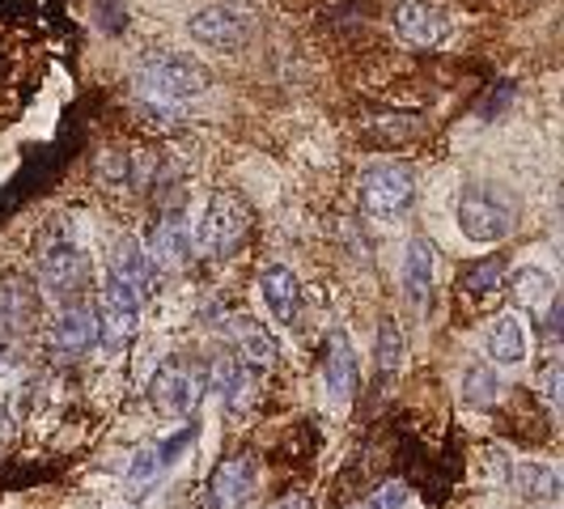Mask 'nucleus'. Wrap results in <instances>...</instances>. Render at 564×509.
<instances>
[{
    "instance_id": "nucleus-11",
    "label": "nucleus",
    "mask_w": 564,
    "mask_h": 509,
    "mask_svg": "<svg viewBox=\"0 0 564 509\" xmlns=\"http://www.w3.org/2000/svg\"><path fill=\"white\" fill-rule=\"evenodd\" d=\"M254 458L251 454H234L226 463L213 467L208 476V509H247L254 497Z\"/></svg>"
},
{
    "instance_id": "nucleus-19",
    "label": "nucleus",
    "mask_w": 564,
    "mask_h": 509,
    "mask_svg": "<svg viewBox=\"0 0 564 509\" xmlns=\"http://www.w3.org/2000/svg\"><path fill=\"white\" fill-rule=\"evenodd\" d=\"M484 353L492 357V366H522L527 361V332L513 314H497L488 336H484Z\"/></svg>"
},
{
    "instance_id": "nucleus-23",
    "label": "nucleus",
    "mask_w": 564,
    "mask_h": 509,
    "mask_svg": "<svg viewBox=\"0 0 564 509\" xmlns=\"http://www.w3.org/2000/svg\"><path fill=\"white\" fill-rule=\"evenodd\" d=\"M501 373L497 366H471L463 373V399L471 403V408H492L497 399H501Z\"/></svg>"
},
{
    "instance_id": "nucleus-25",
    "label": "nucleus",
    "mask_w": 564,
    "mask_h": 509,
    "mask_svg": "<svg viewBox=\"0 0 564 509\" xmlns=\"http://www.w3.org/2000/svg\"><path fill=\"white\" fill-rule=\"evenodd\" d=\"M403 366V336H399L395 318L378 323V378H391Z\"/></svg>"
},
{
    "instance_id": "nucleus-5",
    "label": "nucleus",
    "mask_w": 564,
    "mask_h": 509,
    "mask_svg": "<svg viewBox=\"0 0 564 509\" xmlns=\"http://www.w3.org/2000/svg\"><path fill=\"white\" fill-rule=\"evenodd\" d=\"M89 277H94L89 254L77 242H52L47 251L39 254V284H43L47 297H56L64 306L82 302V293L89 289Z\"/></svg>"
},
{
    "instance_id": "nucleus-7",
    "label": "nucleus",
    "mask_w": 564,
    "mask_h": 509,
    "mask_svg": "<svg viewBox=\"0 0 564 509\" xmlns=\"http://www.w3.org/2000/svg\"><path fill=\"white\" fill-rule=\"evenodd\" d=\"M94 314H98V344H102L107 353H123V348L132 344V336H137L141 302H137L119 281L107 277L102 289H98V306H94Z\"/></svg>"
},
{
    "instance_id": "nucleus-2",
    "label": "nucleus",
    "mask_w": 564,
    "mask_h": 509,
    "mask_svg": "<svg viewBox=\"0 0 564 509\" xmlns=\"http://www.w3.org/2000/svg\"><path fill=\"white\" fill-rule=\"evenodd\" d=\"M454 221L463 229V238L492 247V242L509 238V229L518 221V204L509 192L492 187V183H467L458 192V204H454Z\"/></svg>"
},
{
    "instance_id": "nucleus-28",
    "label": "nucleus",
    "mask_w": 564,
    "mask_h": 509,
    "mask_svg": "<svg viewBox=\"0 0 564 509\" xmlns=\"http://www.w3.org/2000/svg\"><path fill=\"white\" fill-rule=\"evenodd\" d=\"M268 509H314V501L306 492H284V497H276Z\"/></svg>"
},
{
    "instance_id": "nucleus-8",
    "label": "nucleus",
    "mask_w": 564,
    "mask_h": 509,
    "mask_svg": "<svg viewBox=\"0 0 564 509\" xmlns=\"http://www.w3.org/2000/svg\"><path fill=\"white\" fill-rule=\"evenodd\" d=\"M247 226H251V217H247V208H242L238 199L213 196L208 208H204V221H199V229H196V247L204 254H229L242 242Z\"/></svg>"
},
{
    "instance_id": "nucleus-13",
    "label": "nucleus",
    "mask_w": 564,
    "mask_h": 509,
    "mask_svg": "<svg viewBox=\"0 0 564 509\" xmlns=\"http://www.w3.org/2000/svg\"><path fill=\"white\" fill-rule=\"evenodd\" d=\"M98 344V314L89 302H68L52 323V353L64 361H77Z\"/></svg>"
},
{
    "instance_id": "nucleus-14",
    "label": "nucleus",
    "mask_w": 564,
    "mask_h": 509,
    "mask_svg": "<svg viewBox=\"0 0 564 509\" xmlns=\"http://www.w3.org/2000/svg\"><path fill=\"white\" fill-rule=\"evenodd\" d=\"M221 336L234 344V357L247 369H268L276 361V339L251 314H226L221 318Z\"/></svg>"
},
{
    "instance_id": "nucleus-22",
    "label": "nucleus",
    "mask_w": 564,
    "mask_h": 509,
    "mask_svg": "<svg viewBox=\"0 0 564 509\" xmlns=\"http://www.w3.org/2000/svg\"><path fill=\"white\" fill-rule=\"evenodd\" d=\"M513 488H518L522 497H531V501H556L561 476H556L552 467H543V463H522V467L513 472Z\"/></svg>"
},
{
    "instance_id": "nucleus-26",
    "label": "nucleus",
    "mask_w": 564,
    "mask_h": 509,
    "mask_svg": "<svg viewBox=\"0 0 564 509\" xmlns=\"http://www.w3.org/2000/svg\"><path fill=\"white\" fill-rule=\"evenodd\" d=\"M403 501H408V488L403 484H382L378 492H369L361 509H403Z\"/></svg>"
},
{
    "instance_id": "nucleus-9",
    "label": "nucleus",
    "mask_w": 564,
    "mask_h": 509,
    "mask_svg": "<svg viewBox=\"0 0 564 509\" xmlns=\"http://www.w3.org/2000/svg\"><path fill=\"white\" fill-rule=\"evenodd\" d=\"M391 26L412 47H437L451 34V13L433 0H399L391 13Z\"/></svg>"
},
{
    "instance_id": "nucleus-30",
    "label": "nucleus",
    "mask_w": 564,
    "mask_h": 509,
    "mask_svg": "<svg viewBox=\"0 0 564 509\" xmlns=\"http://www.w3.org/2000/svg\"><path fill=\"white\" fill-rule=\"evenodd\" d=\"M4 339H9V336H4V332H0V357H4Z\"/></svg>"
},
{
    "instance_id": "nucleus-6",
    "label": "nucleus",
    "mask_w": 564,
    "mask_h": 509,
    "mask_svg": "<svg viewBox=\"0 0 564 509\" xmlns=\"http://www.w3.org/2000/svg\"><path fill=\"white\" fill-rule=\"evenodd\" d=\"M187 34L196 39L199 47H213V52H238L247 47L254 34V18L238 4H208L199 9L196 18H187Z\"/></svg>"
},
{
    "instance_id": "nucleus-4",
    "label": "nucleus",
    "mask_w": 564,
    "mask_h": 509,
    "mask_svg": "<svg viewBox=\"0 0 564 509\" xmlns=\"http://www.w3.org/2000/svg\"><path fill=\"white\" fill-rule=\"evenodd\" d=\"M199 399H204V369L183 361V357H170L153 369L149 378V403L162 412V416H196Z\"/></svg>"
},
{
    "instance_id": "nucleus-31",
    "label": "nucleus",
    "mask_w": 564,
    "mask_h": 509,
    "mask_svg": "<svg viewBox=\"0 0 564 509\" xmlns=\"http://www.w3.org/2000/svg\"><path fill=\"white\" fill-rule=\"evenodd\" d=\"M547 509H556V506H547Z\"/></svg>"
},
{
    "instance_id": "nucleus-12",
    "label": "nucleus",
    "mask_w": 564,
    "mask_h": 509,
    "mask_svg": "<svg viewBox=\"0 0 564 509\" xmlns=\"http://www.w3.org/2000/svg\"><path fill=\"white\" fill-rule=\"evenodd\" d=\"M357 382H361V369H357V353H352V344L348 336L332 327L327 332V344H323V391L332 403H348V399L357 396Z\"/></svg>"
},
{
    "instance_id": "nucleus-27",
    "label": "nucleus",
    "mask_w": 564,
    "mask_h": 509,
    "mask_svg": "<svg viewBox=\"0 0 564 509\" xmlns=\"http://www.w3.org/2000/svg\"><path fill=\"white\" fill-rule=\"evenodd\" d=\"M543 396L552 399V403L561 399V361H552V366L543 369Z\"/></svg>"
},
{
    "instance_id": "nucleus-10",
    "label": "nucleus",
    "mask_w": 564,
    "mask_h": 509,
    "mask_svg": "<svg viewBox=\"0 0 564 509\" xmlns=\"http://www.w3.org/2000/svg\"><path fill=\"white\" fill-rule=\"evenodd\" d=\"M107 263H111V281H119L137 302L144 297H153V284H158V268L149 263V254L144 247L132 238V234H115L111 238V254H107Z\"/></svg>"
},
{
    "instance_id": "nucleus-18",
    "label": "nucleus",
    "mask_w": 564,
    "mask_h": 509,
    "mask_svg": "<svg viewBox=\"0 0 564 509\" xmlns=\"http://www.w3.org/2000/svg\"><path fill=\"white\" fill-rule=\"evenodd\" d=\"M39 311V293L26 277H9L0 284V332L4 336H22Z\"/></svg>"
},
{
    "instance_id": "nucleus-24",
    "label": "nucleus",
    "mask_w": 564,
    "mask_h": 509,
    "mask_svg": "<svg viewBox=\"0 0 564 509\" xmlns=\"http://www.w3.org/2000/svg\"><path fill=\"white\" fill-rule=\"evenodd\" d=\"M501 277H506V259H501V254H488V259H480V263H471V268L458 272V289L484 297V293H492V289L501 284Z\"/></svg>"
},
{
    "instance_id": "nucleus-16",
    "label": "nucleus",
    "mask_w": 564,
    "mask_h": 509,
    "mask_svg": "<svg viewBox=\"0 0 564 509\" xmlns=\"http://www.w3.org/2000/svg\"><path fill=\"white\" fill-rule=\"evenodd\" d=\"M259 293H263V306L272 311L276 323H284V327L297 323V314H302V284H297V277H293V268H284V263L263 268Z\"/></svg>"
},
{
    "instance_id": "nucleus-21",
    "label": "nucleus",
    "mask_w": 564,
    "mask_h": 509,
    "mask_svg": "<svg viewBox=\"0 0 564 509\" xmlns=\"http://www.w3.org/2000/svg\"><path fill=\"white\" fill-rule=\"evenodd\" d=\"M247 387H251V369L242 366L238 357H213V366L204 369V391H213V396L221 399V403H238V399L247 396Z\"/></svg>"
},
{
    "instance_id": "nucleus-29",
    "label": "nucleus",
    "mask_w": 564,
    "mask_h": 509,
    "mask_svg": "<svg viewBox=\"0 0 564 509\" xmlns=\"http://www.w3.org/2000/svg\"><path fill=\"white\" fill-rule=\"evenodd\" d=\"M4 433H9V421H4V416H0V442H4Z\"/></svg>"
},
{
    "instance_id": "nucleus-17",
    "label": "nucleus",
    "mask_w": 564,
    "mask_h": 509,
    "mask_svg": "<svg viewBox=\"0 0 564 509\" xmlns=\"http://www.w3.org/2000/svg\"><path fill=\"white\" fill-rule=\"evenodd\" d=\"M433 263H437V251H433V242L416 234L412 242H408V251H403V293H408V302L424 311L429 306V297H433Z\"/></svg>"
},
{
    "instance_id": "nucleus-3",
    "label": "nucleus",
    "mask_w": 564,
    "mask_h": 509,
    "mask_svg": "<svg viewBox=\"0 0 564 509\" xmlns=\"http://www.w3.org/2000/svg\"><path fill=\"white\" fill-rule=\"evenodd\" d=\"M357 199H361V213L373 221H395L412 208L416 199V174L399 162H378L366 166L357 178Z\"/></svg>"
},
{
    "instance_id": "nucleus-20",
    "label": "nucleus",
    "mask_w": 564,
    "mask_h": 509,
    "mask_svg": "<svg viewBox=\"0 0 564 509\" xmlns=\"http://www.w3.org/2000/svg\"><path fill=\"white\" fill-rule=\"evenodd\" d=\"M509 297H513L518 311H531V318H535V314H543L552 306L556 284H552V277H547L543 268H518V272L509 277Z\"/></svg>"
},
{
    "instance_id": "nucleus-1",
    "label": "nucleus",
    "mask_w": 564,
    "mask_h": 509,
    "mask_svg": "<svg viewBox=\"0 0 564 509\" xmlns=\"http://www.w3.org/2000/svg\"><path fill=\"white\" fill-rule=\"evenodd\" d=\"M137 85H141V94L149 102L178 107V102H192L208 89V68L199 59L183 56V52H153V56L141 59Z\"/></svg>"
},
{
    "instance_id": "nucleus-15",
    "label": "nucleus",
    "mask_w": 564,
    "mask_h": 509,
    "mask_svg": "<svg viewBox=\"0 0 564 509\" xmlns=\"http://www.w3.org/2000/svg\"><path fill=\"white\" fill-rule=\"evenodd\" d=\"M149 263L158 268V272H178L187 259H192V226H187V217L183 213H166V217H158L153 229H149Z\"/></svg>"
}]
</instances>
